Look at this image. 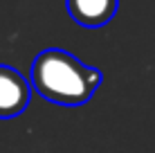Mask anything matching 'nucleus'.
I'll return each mask as SVG.
<instances>
[{"instance_id": "obj_2", "label": "nucleus", "mask_w": 155, "mask_h": 153, "mask_svg": "<svg viewBox=\"0 0 155 153\" xmlns=\"http://www.w3.org/2000/svg\"><path fill=\"white\" fill-rule=\"evenodd\" d=\"M31 99V86L12 65H0V119L18 117Z\"/></svg>"}, {"instance_id": "obj_1", "label": "nucleus", "mask_w": 155, "mask_h": 153, "mask_svg": "<svg viewBox=\"0 0 155 153\" xmlns=\"http://www.w3.org/2000/svg\"><path fill=\"white\" fill-rule=\"evenodd\" d=\"M104 75L85 65L65 50H43L31 63V86L43 99L56 106L77 108L92 99Z\"/></svg>"}, {"instance_id": "obj_3", "label": "nucleus", "mask_w": 155, "mask_h": 153, "mask_svg": "<svg viewBox=\"0 0 155 153\" xmlns=\"http://www.w3.org/2000/svg\"><path fill=\"white\" fill-rule=\"evenodd\" d=\"M68 14L83 27H104L117 14L119 0H65Z\"/></svg>"}]
</instances>
